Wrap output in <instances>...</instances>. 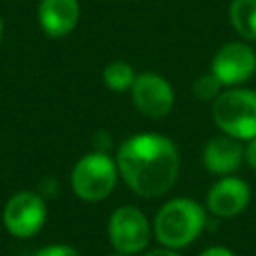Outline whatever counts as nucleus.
Returning a JSON list of instances; mask_svg holds the SVG:
<instances>
[{
	"instance_id": "nucleus-1",
	"label": "nucleus",
	"mask_w": 256,
	"mask_h": 256,
	"mask_svg": "<svg viewBox=\"0 0 256 256\" xmlns=\"http://www.w3.org/2000/svg\"><path fill=\"white\" fill-rule=\"evenodd\" d=\"M116 166L124 184L142 198H158L172 190L180 174L176 144L158 132L126 138L116 150Z\"/></svg>"
},
{
	"instance_id": "nucleus-2",
	"label": "nucleus",
	"mask_w": 256,
	"mask_h": 256,
	"mask_svg": "<svg viewBox=\"0 0 256 256\" xmlns=\"http://www.w3.org/2000/svg\"><path fill=\"white\" fill-rule=\"evenodd\" d=\"M208 222V210L200 202L176 196L164 202L154 220H152V236L160 246L182 250L198 240Z\"/></svg>"
},
{
	"instance_id": "nucleus-3",
	"label": "nucleus",
	"mask_w": 256,
	"mask_h": 256,
	"mask_svg": "<svg viewBox=\"0 0 256 256\" xmlns=\"http://www.w3.org/2000/svg\"><path fill=\"white\" fill-rule=\"evenodd\" d=\"M212 120L222 134L240 142L256 138V90L224 88L212 102Z\"/></svg>"
},
{
	"instance_id": "nucleus-4",
	"label": "nucleus",
	"mask_w": 256,
	"mask_h": 256,
	"mask_svg": "<svg viewBox=\"0 0 256 256\" xmlns=\"http://www.w3.org/2000/svg\"><path fill=\"white\" fill-rule=\"evenodd\" d=\"M118 166L116 160L102 152L84 154L72 168L70 184L74 194L84 202H102L106 200L118 184Z\"/></svg>"
},
{
	"instance_id": "nucleus-5",
	"label": "nucleus",
	"mask_w": 256,
	"mask_h": 256,
	"mask_svg": "<svg viewBox=\"0 0 256 256\" xmlns=\"http://www.w3.org/2000/svg\"><path fill=\"white\" fill-rule=\"evenodd\" d=\"M106 232L114 252L134 256L148 248L152 238V222H148L140 208L124 204L110 214Z\"/></svg>"
},
{
	"instance_id": "nucleus-6",
	"label": "nucleus",
	"mask_w": 256,
	"mask_h": 256,
	"mask_svg": "<svg viewBox=\"0 0 256 256\" xmlns=\"http://www.w3.org/2000/svg\"><path fill=\"white\" fill-rule=\"evenodd\" d=\"M48 208L38 192L22 190L16 192L2 210L4 228L16 238H32L38 234L46 222Z\"/></svg>"
},
{
	"instance_id": "nucleus-7",
	"label": "nucleus",
	"mask_w": 256,
	"mask_h": 256,
	"mask_svg": "<svg viewBox=\"0 0 256 256\" xmlns=\"http://www.w3.org/2000/svg\"><path fill=\"white\" fill-rule=\"evenodd\" d=\"M210 72L224 88L242 86L256 74V50L248 42H228L212 56Z\"/></svg>"
},
{
	"instance_id": "nucleus-8",
	"label": "nucleus",
	"mask_w": 256,
	"mask_h": 256,
	"mask_svg": "<svg viewBox=\"0 0 256 256\" xmlns=\"http://www.w3.org/2000/svg\"><path fill=\"white\" fill-rule=\"evenodd\" d=\"M132 102L136 110L146 118H164L174 108V88L172 84L156 74V72H140L136 74V80L130 88Z\"/></svg>"
},
{
	"instance_id": "nucleus-9",
	"label": "nucleus",
	"mask_w": 256,
	"mask_h": 256,
	"mask_svg": "<svg viewBox=\"0 0 256 256\" xmlns=\"http://www.w3.org/2000/svg\"><path fill=\"white\" fill-rule=\"evenodd\" d=\"M252 198V190L246 180L230 174L220 176L206 194V210L216 218H234L242 214Z\"/></svg>"
},
{
	"instance_id": "nucleus-10",
	"label": "nucleus",
	"mask_w": 256,
	"mask_h": 256,
	"mask_svg": "<svg viewBox=\"0 0 256 256\" xmlns=\"http://www.w3.org/2000/svg\"><path fill=\"white\" fill-rule=\"evenodd\" d=\"M244 162V142L220 134L210 138L202 148V166L216 176L234 174Z\"/></svg>"
},
{
	"instance_id": "nucleus-11",
	"label": "nucleus",
	"mask_w": 256,
	"mask_h": 256,
	"mask_svg": "<svg viewBox=\"0 0 256 256\" xmlns=\"http://www.w3.org/2000/svg\"><path fill=\"white\" fill-rule=\"evenodd\" d=\"M80 20L78 0H40L38 4V24L42 32L50 38L68 36Z\"/></svg>"
},
{
	"instance_id": "nucleus-12",
	"label": "nucleus",
	"mask_w": 256,
	"mask_h": 256,
	"mask_svg": "<svg viewBox=\"0 0 256 256\" xmlns=\"http://www.w3.org/2000/svg\"><path fill=\"white\" fill-rule=\"evenodd\" d=\"M230 24L248 42H256V0H232Z\"/></svg>"
},
{
	"instance_id": "nucleus-13",
	"label": "nucleus",
	"mask_w": 256,
	"mask_h": 256,
	"mask_svg": "<svg viewBox=\"0 0 256 256\" xmlns=\"http://www.w3.org/2000/svg\"><path fill=\"white\" fill-rule=\"evenodd\" d=\"M136 70L124 60H112L102 70V82L112 92H128L136 80Z\"/></svg>"
},
{
	"instance_id": "nucleus-14",
	"label": "nucleus",
	"mask_w": 256,
	"mask_h": 256,
	"mask_svg": "<svg viewBox=\"0 0 256 256\" xmlns=\"http://www.w3.org/2000/svg\"><path fill=\"white\" fill-rule=\"evenodd\" d=\"M222 90H224V86L218 82V78H216L212 72L200 74V76L194 80V84H192V92L196 94L198 100H204V102H208V100L214 102V100L220 96Z\"/></svg>"
},
{
	"instance_id": "nucleus-15",
	"label": "nucleus",
	"mask_w": 256,
	"mask_h": 256,
	"mask_svg": "<svg viewBox=\"0 0 256 256\" xmlns=\"http://www.w3.org/2000/svg\"><path fill=\"white\" fill-rule=\"evenodd\" d=\"M34 256H80V252L70 244H48L34 252Z\"/></svg>"
},
{
	"instance_id": "nucleus-16",
	"label": "nucleus",
	"mask_w": 256,
	"mask_h": 256,
	"mask_svg": "<svg viewBox=\"0 0 256 256\" xmlns=\"http://www.w3.org/2000/svg\"><path fill=\"white\" fill-rule=\"evenodd\" d=\"M244 162L252 170H256V138L244 142Z\"/></svg>"
},
{
	"instance_id": "nucleus-17",
	"label": "nucleus",
	"mask_w": 256,
	"mask_h": 256,
	"mask_svg": "<svg viewBox=\"0 0 256 256\" xmlns=\"http://www.w3.org/2000/svg\"><path fill=\"white\" fill-rule=\"evenodd\" d=\"M198 256H236V252L230 250L228 246H220V244H216V246H208V248L202 250Z\"/></svg>"
},
{
	"instance_id": "nucleus-18",
	"label": "nucleus",
	"mask_w": 256,
	"mask_h": 256,
	"mask_svg": "<svg viewBox=\"0 0 256 256\" xmlns=\"http://www.w3.org/2000/svg\"><path fill=\"white\" fill-rule=\"evenodd\" d=\"M142 256H182L180 250H172V248H154V250H148L144 252Z\"/></svg>"
},
{
	"instance_id": "nucleus-19",
	"label": "nucleus",
	"mask_w": 256,
	"mask_h": 256,
	"mask_svg": "<svg viewBox=\"0 0 256 256\" xmlns=\"http://www.w3.org/2000/svg\"><path fill=\"white\" fill-rule=\"evenodd\" d=\"M108 256H126V254H120V252H112V254H108Z\"/></svg>"
},
{
	"instance_id": "nucleus-20",
	"label": "nucleus",
	"mask_w": 256,
	"mask_h": 256,
	"mask_svg": "<svg viewBox=\"0 0 256 256\" xmlns=\"http://www.w3.org/2000/svg\"><path fill=\"white\" fill-rule=\"evenodd\" d=\"M0 40H2V16H0Z\"/></svg>"
}]
</instances>
